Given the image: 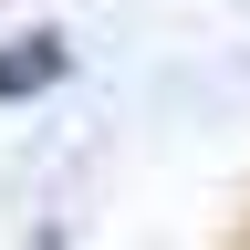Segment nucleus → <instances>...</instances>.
<instances>
[{
	"mask_svg": "<svg viewBox=\"0 0 250 250\" xmlns=\"http://www.w3.org/2000/svg\"><path fill=\"white\" fill-rule=\"evenodd\" d=\"M52 73H62V52H52V42H31V52L0 62V94H31V83H52Z\"/></svg>",
	"mask_w": 250,
	"mask_h": 250,
	"instance_id": "nucleus-1",
	"label": "nucleus"
}]
</instances>
